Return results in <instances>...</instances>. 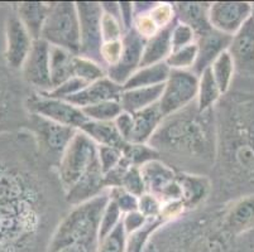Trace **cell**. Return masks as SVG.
Returning <instances> with one entry per match:
<instances>
[{
  "mask_svg": "<svg viewBox=\"0 0 254 252\" xmlns=\"http://www.w3.org/2000/svg\"><path fill=\"white\" fill-rule=\"evenodd\" d=\"M139 169L144 182L145 193L152 194L161 203L181 201L177 172L171 166L156 159L142 165Z\"/></svg>",
  "mask_w": 254,
  "mask_h": 252,
  "instance_id": "obj_13",
  "label": "cell"
},
{
  "mask_svg": "<svg viewBox=\"0 0 254 252\" xmlns=\"http://www.w3.org/2000/svg\"><path fill=\"white\" fill-rule=\"evenodd\" d=\"M123 158L122 150L113 147H98V159L101 166V170L105 174L117 166Z\"/></svg>",
  "mask_w": 254,
  "mask_h": 252,
  "instance_id": "obj_46",
  "label": "cell"
},
{
  "mask_svg": "<svg viewBox=\"0 0 254 252\" xmlns=\"http://www.w3.org/2000/svg\"><path fill=\"white\" fill-rule=\"evenodd\" d=\"M163 85L152 87H139V89L123 90L120 95L119 102L122 110L129 114H137L139 111L158 103L162 96Z\"/></svg>",
  "mask_w": 254,
  "mask_h": 252,
  "instance_id": "obj_27",
  "label": "cell"
},
{
  "mask_svg": "<svg viewBox=\"0 0 254 252\" xmlns=\"http://www.w3.org/2000/svg\"><path fill=\"white\" fill-rule=\"evenodd\" d=\"M108 197H109L110 202L114 203L123 214L138 211V197L129 193L122 187H114V188L108 189Z\"/></svg>",
  "mask_w": 254,
  "mask_h": 252,
  "instance_id": "obj_41",
  "label": "cell"
},
{
  "mask_svg": "<svg viewBox=\"0 0 254 252\" xmlns=\"http://www.w3.org/2000/svg\"><path fill=\"white\" fill-rule=\"evenodd\" d=\"M98 145L78 130L56 166L64 192L77 182L98 161Z\"/></svg>",
  "mask_w": 254,
  "mask_h": 252,
  "instance_id": "obj_9",
  "label": "cell"
},
{
  "mask_svg": "<svg viewBox=\"0 0 254 252\" xmlns=\"http://www.w3.org/2000/svg\"><path fill=\"white\" fill-rule=\"evenodd\" d=\"M235 68V77L254 78V20L249 19L232 37L228 47Z\"/></svg>",
  "mask_w": 254,
  "mask_h": 252,
  "instance_id": "obj_17",
  "label": "cell"
},
{
  "mask_svg": "<svg viewBox=\"0 0 254 252\" xmlns=\"http://www.w3.org/2000/svg\"><path fill=\"white\" fill-rule=\"evenodd\" d=\"M133 31L138 36L142 37L144 41H148V39H151L152 37H154L158 33L159 29L151 18L149 13H145L135 15L134 22H133Z\"/></svg>",
  "mask_w": 254,
  "mask_h": 252,
  "instance_id": "obj_47",
  "label": "cell"
},
{
  "mask_svg": "<svg viewBox=\"0 0 254 252\" xmlns=\"http://www.w3.org/2000/svg\"><path fill=\"white\" fill-rule=\"evenodd\" d=\"M122 91H123V87L120 85L113 82L108 77H104L87 85L81 91L73 95L66 101L77 106L78 108H84L87 106L104 102V101L119 100Z\"/></svg>",
  "mask_w": 254,
  "mask_h": 252,
  "instance_id": "obj_23",
  "label": "cell"
},
{
  "mask_svg": "<svg viewBox=\"0 0 254 252\" xmlns=\"http://www.w3.org/2000/svg\"><path fill=\"white\" fill-rule=\"evenodd\" d=\"M128 235L122 222L110 233L101 239L98 244V252H127Z\"/></svg>",
  "mask_w": 254,
  "mask_h": 252,
  "instance_id": "obj_38",
  "label": "cell"
},
{
  "mask_svg": "<svg viewBox=\"0 0 254 252\" xmlns=\"http://www.w3.org/2000/svg\"><path fill=\"white\" fill-rule=\"evenodd\" d=\"M195 42V32L189 25L176 20V23L173 24L172 29H171V45H172V50H180V48L193 45Z\"/></svg>",
  "mask_w": 254,
  "mask_h": 252,
  "instance_id": "obj_42",
  "label": "cell"
},
{
  "mask_svg": "<svg viewBox=\"0 0 254 252\" xmlns=\"http://www.w3.org/2000/svg\"><path fill=\"white\" fill-rule=\"evenodd\" d=\"M120 187L126 189V191H128L133 196H135V197H140L142 194H144L145 187L139 168H137V166H130L127 170L126 174H124Z\"/></svg>",
  "mask_w": 254,
  "mask_h": 252,
  "instance_id": "obj_45",
  "label": "cell"
},
{
  "mask_svg": "<svg viewBox=\"0 0 254 252\" xmlns=\"http://www.w3.org/2000/svg\"><path fill=\"white\" fill-rule=\"evenodd\" d=\"M181 201L186 211H193L206 204L211 193V183L206 175L177 173Z\"/></svg>",
  "mask_w": 254,
  "mask_h": 252,
  "instance_id": "obj_22",
  "label": "cell"
},
{
  "mask_svg": "<svg viewBox=\"0 0 254 252\" xmlns=\"http://www.w3.org/2000/svg\"><path fill=\"white\" fill-rule=\"evenodd\" d=\"M87 120L91 121H114L122 114V106L119 100L104 101L96 105L81 108Z\"/></svg>",
  "mask_w": 254,
  "mask_h": 252,
  "instance_id": "obj_36",
  "label": "cell"
},
{
  "mask_svg": "<svg viewBox=\"0 0 254 252\" xmlns=\"http://www.w3.org/2000/svg\"><path fill=\"white\" fill-rule=\"evenodd\" d=\"M224 226L232 235L243 236L254 230V196L223 204Z\"/></svg>",
  "mask_w": 254,
  "mask_h": 252,
  "instance_id": "obj_21",
  "label": "cell"
},
{
  "mask_svg": "<svg viewBox=\"0 0 254 252\" xmlns=\"http://www.w3.org/2000/svg\"><path fill=\"white\" fill-rule=\"evenodd\" d=\"M122 43L123 50L119 62L114 67L106 69V77L123 87L128 78L140 67L145 41L130 29L124 33Z\"/></svg>",
  "mask_w": 254,
  "mask_h": 252,
  "instance_id": "obj_18",
  "label": "cell"
},
{
  "mask_svg": "<svg viewBox=\"0 0 254 252\" xmlns=\"http://www.w3.org/2000/svg\"><path fill=\"white\" fill-rule=\"evenodd\" d=\"M73 76L90 85L106 77V69L103 64L77 54L73 59Z\"/></svg>",
  "mask_w": 254,
  "mask_h": 252,
  "instance_id": "obj_34",
  "label": "cell"
},
{
  "mask_svg": "<svg viewBox=\"0 0 254 252\" xmlns=\"http://www.w3.org/2000/svg\"><path fill=\"white\" fill-rule=\"evenodd\" d=\"M163 117L158 103L133 114V131L128 143L148 144L149 139L156 133Z\"/></svg>",
  "mask_w": 254,
  "mask_h": 252,
  "instance_id": "obj_26",
  "label": "cell"
},
{
  "mask_svg": "<svg viewBox=\"0 0 254 252\" xmlns=\"http://www.w3.org/2000/svg\"><path fill=\"white\" fill-rule=\"evenodd\" d=\"M98 147H113L123 149L127 142L118 131L114 121H91L87 120L80 129Z\"/></svg>",
  "mask_w": 254,
  "mask_h": 252,
  "instance_id": "obj_28",
  "label": "cell"
},
{
  "mask_svg": "<svg viewBox=\"0 0 254 252\" xmlns=\"http://www.w3.org/2000/svg\"><path fill=\"white\" fill-rule=\"evenodd\" d=\"M124 33L126 32H124V28L120 20L110 15V14H106L103 11V17H101V38H103V43L120 41L123 38Z\"/></svg>",
  "mask_w": 254,
  "mask_h": 252,
  "instance_id": "obj_43",
  "label": "cell"
},
{
  "mask_svg": "<svg viewBox=\"0 0 254 252\" xmlns=\"http://www.w3.org/2000/svg\"><path fill=\"white\" fill-rule=\"evenodd\" d=\"M251 19L249 1H214L210 4L209 22L215 31L233 37Z\"/></svg>",
  "mask_w": 254,
  "mask_h": 252,
  "instance_id": "obj_16",
  "label": "cell"
},
{
  "mask_svg": "<svg viewBox=\"0 0 254 252\" xmlns=\"http://www.w3.org/2000/svg\"><path fill=\"white\" fill-rule=\"evenodd\" d=\"M161 207H162V203L152 194L144 193L138 197V211L147 219H161L159 218Z\"/></svg>",
  "mask_w": 254,
  "mask_h": 252,
  "instance_id": "obj_49",
  "label": "cell"
},
{
  "mask_svg": "<svg viewBox=\"0 0 254 252\" xmlns=\"http://www.w3.org/2000/svg\"><path fill=\"white\" fill-rule=\"evenodd\" d=\"M149 15L153 19V22L156 23L159 31L170 28L176 22V14H175L173 3H170V1H156L152 10L149 11Z\"/></svg>",
  "mask_w": 254,
  "mask_h": 252,
  "instance_id": "obj_39",
  "label": "cell"
},
{
  "mask_svg": "<svg viewBox=\"0 0 254 252\" xmlns=\"http://www.w3.org/2000/svg\"><path fill=\"white\" fill-rule=\"evenodd\" d=\"M172 27L173 25H171L170 28L159 31L156 36L152 37L148 41H145L140 67L162 63L167 59V57L172 52V45H171V29H172Z\"/></svg>",
  "mask_w": 254,
  "mask_h": 252,
  "instance_id": "obj_29",
  "label": "cell"
},
{
  "mask_svg": "<svg viewBox=\"0 0 254 252\" xmlns=\"http://www.w3.org/2000/svg\"><path fill=\"white\" fill-rule=\"evenodd\" d=\"M122 50H123L122 39L120 41L103 43L100 48V58L105 69L114 67L119 62L120 55H122Z\"/></svg>",
  "mask_w": 254,
  "mask_h": 252,
  "instance_id": "obj_48",
  "label": "cell"
},
{
  "mask_svg": "<svg viewBox=\"0 0 254 252\" xmlns=\"http://www.w3.org/2000/svg\"><path fill=\"white\" fill-rule=\"evenodd\" d=\"M223 94L219 90L215 80L212 77L211 71L207 68L206 71L198 76L197 83V95H196V106L200 111H207L214 108L218 103Z\"/></svg>",
  "mask_w": 254,
  "mask_h": 252,
  "instance_id": "obj_32",
  "label": "cell"
},
{
  "mask_svg": "<svg viewBox=\"0 0 254 252\" xmlns=\"http://www.w3.org/2000/svg\"><path fill=\"white\" fill-rule=\"evenodd\" d=\"M41 39L53 47L78 54L80 28L75 1H51Z\"/></svg>",
  "mask_w": 254,
  "mask_h": 252,
  "instance_id": "obj_7",
  "label": "cell"
},
{
  "mask_svg": "<svg viewBox=\"0 0 254 252\" xmlns=\"http://www.w3.org/2000/svg\"><path fill=\"white\" fill-rule=\"evenodd\" d=\"M251 18L254 20V1L251 3Z\"/></svg>",
  "mask_w": 254,
  "mask_h": 252,
  "instance_id": "obj_54",
  "label": "cell"
},
{
  "mask_svg": "<svg viewBox=\"0 0 254 252\" xmlns=\"http://www.w3.org/2000/svg\"><path fill=\"white\" fill-rule=\"evenodd\" d=\"M148 144L175 172L209 177L216 149L214 108L200 111L193 102L163 117Z\"/></svg>",
  "mask_w": 254,
  "mask_h": 252,
  "instance_id": "obj_3",
  "label": "cell"
},
{
  "mask_svg": "<svg viewBox=\"0 0 254 252\" xmlns=\"http://www.w3.org/2000/svg\"><path fill=\"white\" fill-rule=\"evenodd\" d=\"M147 221L148 219L145 218L139 211L128 212V213H124L123 217H122V225H123L128 236L140 230L147 223Z\"/></svg>",
  "mask_w": 254,
  "mask_h": 252,
  "instance_id": "obj_50",
  "label": "cell"
},
{
  "mask_svg": "<svg viewBox=\"0 0 254 252\" xmlns=\"http://www.w3.org/2000/svg\"><path fill=\"white\" fill-rule=\"evenodd\" d=\"M77 54L64 48L51 46L50 69L52 89L60 86L73 76V59Z\"/></svg>",
  "mask_w": 254,
  "mask_h": 252,
  "instance_id": "obj_31",
  "label": "cell"
},
{
  "mask_svg": "<svg viewBox=\"0 0 254 252\" xmlns=\"http://www.w3.org/2000/svg\"><path fill=\"white\" fill-rule=\"evenodd\" d=\"M210 71H211L212 77L215 80L221 94L225 95L230 90L235 78L234 64H233L232 57L228 50L221 53L218 58L212 62V64L210 66Z\"/></svg>",
  "mask_w": 254,
  "mask_h": 252,
  "instance_id": "obj_33",
  "label": "cell"
},
{
  "mask_svg": "<svg viewBox=\"0 0 254 252\" xmlns=\"http://www.w3.org/2000/svg\"><path fill=\"white\" fill-rule=\"evenodd\" d=\"M27 108L29 114L38 115L76 130H80L82 125L87 121L81 108H78L68 101L50 97L45 94L32 92L27 101Z\"/></svg>",
  "mask_w": 254,
  "mask_h": 252,
  "instance_id": "obj_12",
  "label": "cell"
},
{
  "mask_svg": "<svg viewBox=\"0 0 254 252\" xmlns=\"http://www.w3.org/2000/svg\"><path fill=\"white\" fill-rule=\"evenodd\" d=\"M210 4L207 1H176L173 3L176 20L189 25L196 36L211 29L209 22Z\"/></svg>",
  "mask_w": 254,
  "mask_h": 252,
  "instance_id": "obj_24",
  "label": "cell"
},
{
  "mask_svg": "<svg viewBox=\"0 0 254 252\" xmlns=\"http://www.w3.org/2000/svg\"><path fill=\"white\" fill-rule=\"evenodd\" d=\"M27 131L33 136L38 152L50 165L56 168L64 155V150L78 130L64 126L57 122L29 114Z\"/></svg>",
  "mask_w": 254,
  "mask_h": 252,
  "instance_id": "obj_8",
  "label": "cell"
},
{
  "mask_svg": "<svg viewBox=\"0 0 254 252\" xmlns=\"http://www.w3.org/2000/svg\"><path fill=\"white\" fill-rule=\"evenodd\" d=\"M80 28V50L78 55L103 64L100 58L101 17L100 1H75ZM104 66V64H103Z\"/></svg>",
  "mask_w": 254,
  "mask_h": 252,
  "instance_id": "obj_11",
  "label": "cell"
},
{
  "mask_svg": "<svg viewBox=\"0 0 254 252\" xmlns=\"http://www.w3.org/2000/svg\"><path fill=\"white\" fill-rule=\"evenodd\" d=\"M33 41L41 39L43 25L50 11V1H22L10 4Z\"/></svg>",
  "mask_w": 254,
  "mask_h": 252,
  "instance_id": "obj_25",
  "label": "cell"
},
{
  "mask_svg": "<svg viewBox=\"0 0 254 252\" xmlns=\"http://www.w3.org/2000/svg\"><path fill=\"white\" fill-rule=\"evenodd\" d=\"M119 14L120 23L123 25L124 32L133 29V22H134V9H133V1H119Z\"/></svg>",
  "mask_w": 254,
  "mask_h": 252,
  "instance_id": "obj_52",
  "label": "cell"
},
{
  "mask_svg": "<svg viewBox=\"0 0 254 252\" xmlns=\"http://www.w3.org/2000/svg\"><path fill=\"white\" fill-rule=\"evenodd\" d=\"M86 86V82H84V81L80 80V78L72 76V77L68 78L67 81H64V83H61L60 86L55 87V89H52L50 92H47V94L45 95H47V96L50 97H55V99H60V100H67V99L72 97L73 95L80 92Z\"/></svg>",
  "mask_w": 254,
  "mask_h": 252,
  "instance_id": "obj_44",
  "label": "cell"
},
{
  "mask_svg": "<svg viewBox=\"0 0 254 252\" xmlns=\"http://www.w3.org/2000/svg\"><path fill=\"white\" fill-rule=\"evenodd\" d=\"M108 201L106 191L89 202L71 207L53 232L47 252H57L81 242H99V223Z\"/></svg>",
  "mask_w": 254,
  "mask_h": 252,
  "instance_id": "obj_5",
  "label": "cell"
},
{
  "mask_svg": "<svg viewBox=\"0 0 254 252\" xmlns=\"http://www.w3.org/2000/svg\"><path fill=\"white\" fill-rule=\"evenodd\" d=\"M4 34H5V47H4L3 58L9 68L15 72H20L23 63L28 57L33 46V39L29 36L24 25L18 18L17 13L10 5V11L6 15L4 23Z\"/></svg>",
  "mask_w": 254,
  "mask_h": 252,
  "instance_id": "obj_15",
  "label": "cell"
},
{
  "mask_svg": "<svg viewBox=\"0 0 254 252\" xmlns=\"http://www.w3.org/2000/svg\"><path fill=\"white\" fill-rule=\"evenodd\" d=\"M19 72L9 68L0 53V135L27 130V101L32 95Z\"/></svg>",
  "mask_w": 254,
  "mask_h": 252,
  "instance_id": "obj_6",
  "label": "cell"
},
{
  "mask_svg": "<svg viewBox=\"0 0 254 252\" xmlns=\"http://www.w3.org/2000/svg\"><path fill=\"white\" fill-rule=\"evenodd\" d=\"M198 76L192 71L171 69L158 101L163 116L172 115L196 101Z\"/></svg>",
  "mask_w": 254,
  "mask_h": 252,
  "instance_id": "obj_10",
  "label": "cell"
},
{
  "mask_svg": "<svg viewBox=\"0 0 254 252\" xmlns=\"http://www.w3.org/2000/svg\"><path fill=\"white\" fill-rule=\"evenodd\" d=\"M50 50L51 46L46 41H34L31 52L19 72L25 85L37 94H47L52 90Z\"/></svg>",
  "mask_w": 254,
  "mask_h": 252,
  "instance_id": "obj_14",
  "label": "cell"
},
{
  "mask_svg": "<svg viewBox=\"0 0 254 252\" xmlns=\"http://www.w3.org/2000/svg\"><path fill=\"white\" fill-rule=\"evenodd\" d=\"M230 41H232V37L220 33L214 28L200 36H196L195 45L197 48V54H196V62L192 72L200 76L204 71L210 68L212 62L228 50Z\"/></svg>",
  "mask_w": 254,
  "mask_h": 252,
  "instance_id": "obj_19",
  "label": "cell"
},
{
  "mask_svg": "<svg viewBox=\"0 0 254 252\" xmlns=\"http://www.w3.org/2000/svg\"><path fill=\"white\" fill-rule=\"evenodd\" d=\"M99 242H81V244L71 245L57 252H98Z\"/></svg>",
  "mask_w": 254,
  "mask_h": 252,
  "instance_id": "obj_53",
  "label": "cell"
},
{
  "mask_svg": "<svg viewBox=\"0 0 254 252\" xmlns=\"http://www.w3.org/2000/svg\"><path fill=\"white\" fill-rule=\"evenodd\" d=\"M196 54L197 48L196 45L187 46V47L180 48V50H172L168 55L165 63L170 69H177V71H192L196 62Z\"/></svg>",
  "mask_w": 254,
  "mask_h": 252,
  "instance_id": "obj_37",
  "label": "cell"
},
{
  "mask_svg": "<svg viewBox=\"0 0 254 252\" xmlns=\"http://www.w3.org/2000/svg\"><path fill=\"white\" fill-rule=\"evenodd\" d=\"M122 154H123V159L129 165L137 166V168L158 159V154L149 144L127 143L122 149Z\"/></svg>",
  "mask_w": 254,
  "mask_h": 252,
  "instance_id": "obj_35",
  "label": "cell"
},
{
  "mask_svg": "<svg viewBox=\"0 0 254 252\" xmlns=\"http://www.w3.org/2000/svg\"><path fill=\"white\" fill-rule=\"evenodd\" d=\"M171 69L165 62L152 64V66L139 67L123 85V90L139 89V87H152L165 85Z\"/></svg>",
  "mask_w": 254,
  "mask_h": 252,
  "instance_id": "obj_30",
  "label": "cell"
},
{
  "mask_svg": "<svg viewBox=\"0 0 254 252\" xmlns=\"http://www.w3.org/2000/svg\"><path fill=\"white\" fill-rule=\"evenodd\" d=\"M122 217H123V213L119 208L113 202L108 201L103 214H101L100 223H99V241L104 239L108 233L112 232L117 226L120 225Z\"/></svg>",
  "mask_w": 254,
  "mask_h": 252,
  "instance_id": "obj_40",
  "label": "cell"
},
{
  "mask_svg": "<svg viewBox=\"0 0 254 252\" xmlns=\"http://www.w3.org/2000/svg\"><path fill=\"white\" fill-rule=\"evenodd\" d=\"M215 161L207 203L226 204L254 196V78L235 77L214 106Z\"/></svg>",
  "mask_w": 254,
  "mask_h": 252,
  "instance_id": "obj_2",
  "label": "cell"
},
{
  "mask_svg": "<svg viewBox=\"0 0 254 252\" xmlns=\"http://www.w3.org/2000/svg\"><path fill=\"white\" fill-rule=\"evenodd\" d=\"M56 168L27 130L0 135V252H47L70 211Z\"/></svg>",
  "mask_w": 254,
  "mask_h": 252,
  "instance_id": "obj_1",
  "label": "cell"
},
{
  "mask_svg": "<svg viewBox=\"0 0 254 252\" xmlns=\"http://www.w3.org/2000/svg\"><path fill=\"white\" fill-rule=\"evenodd\" d=\"M108 191L104 183V173L99 160L82 175L72 187L64 192V198L70 207L89 202Z\"/></svg>",
  "mask_w": 254,
  "mask_h": 252,
  "instance_id": "obj_20",
  "label": "cell"
},
{
  "mask_svg": "<svg viewBox=\"0 0 254 252\" xmlns=\"http://www.w3.org/2000/svg\"><path fill=\"white\" fill-rule=\"evenodd\" d=\"M114 124L122 138L128 143L131 131H133V115L126 112V111H122V114L114 120Z\"/></svg>",
  "mask_w": 254,
  "mask_h": 252,
  "instance_id": "obj_51",
  "label": "cell"
},
{
  "mask_svg": "<svg viewBox=\"0 0 254 252\" xmlns=\"http://www.w3.org/2000/svg\"><path fill=\"white\" fill-rule=\"evenodd\" d=\"M149 242L157 252H254V230L234 236L223 222V204H206L163 223Z\"/></svg>",
  "mask_w": 254,
  "mask_h": 252,
  "instance_id": "obj_4",
  "label": "cell"
}]
</instances>
